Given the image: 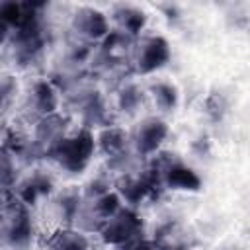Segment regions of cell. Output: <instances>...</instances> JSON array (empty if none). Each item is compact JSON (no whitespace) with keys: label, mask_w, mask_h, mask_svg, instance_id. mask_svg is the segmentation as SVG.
I'll return each instance as SVG.
<instances>
[{"label":"cell","mask_w":250,"mask_h":250,"mask_svg":"<svg viewBox=\"0 0 250 250\" xmlns=\"http://www.w3.org/2000/svg\"><path fill=\"white\" fill-rule=\"evenodd\" d=\"M45 4H39L18 27H14L10 35V51L14 62L20 66H31L41 59L43 47L47 43V27L43 21L41 10Z\"/></svg>","instance_id":"1"},{"label":"cell","mask_w":250,"mask_h":250,"mask_svg":"<svg viewBox=\"0 0 250 250\" xmlns=\"http://www.w3.org/2000/svg\"><path fill=\"white\" fill-rule=\"evenodd\" d=\"M33 240V219L29 207L18 197L0 205V244L10 250H25Z\"/></svg>","instance_id":"2"},{"label":"cell","mask_w":250,"mask_h":250,"mask_svg":"<svg viewBox=\"0 0 250 250\" xmlns=\"http://www.w3.org/2000/svg\"><path fill=\"white\" fill-rule=\"evenodd\" d=\"M94 148H96V141L92 131L82 127L74 135H66L55 148H51L47 156L66 172L78 174V172H84V168L88 166L94 154Z\"/></svg>","instance_id":"3"},{"label":"cell","mask_w":250,"mask_h":250,"mask_svg":"<svg viewBox=\"0 0 250 250\" xmlns=\"http://www.w3.org/2000/svg\"><path fill=\"white\" fill-rule=\"evenodd\" d=\"M113 186H115L117 197L125 199L129 205H139L143 199H146L154 191L162 189L160 174L150 162H145L143 168L133 172V174L117 176Z\"/></svg>","instance_id":"4"},{"label":"cell","mask_w":250,"mask_h":250,"mask_svg":"<svg viewBox=\"0 0 250 250\" xmlns=\"http://www.w3.org/2000/svg\"><path fill=\"white\" fill-rule=\"evenodd\" d=\"M150 164L158 170L162 186L170 189H184V191H197L201 188V178L193 168H189L178 154L174 152H160L156 154Z\"/></svg>","instance_id":"5"},{"label":"cell","mask_w":250,"mask_h":250,"mask_svg":"<svg viewBox=\"0 0 250 250\" xmlns=\"http://www.w3.org/2000/svg\"><path fill=\"white\" fill-rule=\"evenodd\" d=\"M119 201L121 199L115 191H107L98 197H82L74 217V225L80 232H100L105 221L121 207Z\"/></svg>","instance_id":"6"},{"label":"cell","mask_w":250,"mask_h":250,"mask_svg":"<svg viewBox=\"0 0 250 250\" xmlns=\"http://www.w3.org/2000/svg\"><path fill=\"white\" fill-rule=\"evenodd\" d=\"M129 57L135 72L150 74L170 61V45L160 35H145L141 39H135Z\"/></svg>","instance_id":"7"},{"label":"cell","mask_w":250,"mask_h":250,"mask_svg":"<svg viewBox=\"0 0 250 250\" xmlns=\"http://www.w3.org/2000/svg\"><path fill=\"white\" fill-rule=\"evenodd\" d=\"M100 236L105 244L123 246L143 236V219L131 207H119L102 227Z\"/></svg>","instance_id":"8"},{"label":"cell","mask_w":250,"mask_h":250,"mask_svg":"<svg viewBox=\"0 0 250 250\" xmlns=\"http://www.w3.org/2000/svg\"><path fill=\"white\" fill-rule=\"evenodd\" d=\"M166 135H168V125H166L164 119H160V117H145L131 131L129 143H131L133 150L139 156H148V154H154L160 148V145L164 143Z\"/></svg>","instance_id":"9"},{"label":"cell","mask_w":250,"mask_h":250,"mask_svg":"<svg viewBox=\"0 0 250 250\" xmlns=\"http://www.w3.org/2000/svg\"><path fill=\"white\" fill-rule=\"evenodd\" d=\"M59 105L57 88L49 80H35L29 84L25 96H23V113L27 119H41L49 113H55Z\"/></svg>","instance_id":"10"},{"label":"cell","mask_w":250,"mask_h":250,"mask_svg":"<svg viewBox=\"0 0 250 250\" xmlns=\"http://www.w3.org/2000/svg\"><path fill=\"white\" fill-rule=\"evenodd\" d=\"M70 31L72 35L84 41H102L109 33V23L104 12L92 6H80L70 18Z\"/></svg>","instance_id":"11"},{"label":"cell","mask_w":250,"mask_h":250,"mask_svg":"<svg viewBox=\"0 0 250 250\" xmlns=\"http://www.w3.org/2000/svg\"><path fill=\"white\" fill-rule=\"evenodd\" d=\"M152 242L158 250H191L195 234L180 221H166L154 230Z\"/></svg>","instance_id":"12"},{"label":"cell","mask_w":250,"mask_h":250,"mask_svg":"<svg viewBox=\"0 0 250 250\" xmlns=\"http://www.w3.org/2000/svg\"><path fill=\"white\" fill-rule=\"evenodd\" d=\"M66 129H68V119L61 113H49L41 119L35 121V129H33V141L39 145V148L49 154L51 148H55L64 137H66Z\"/></svg>","instance_id":"13"},{"label":"cell","mask_w":250,"mask_h":250,"mask_svg":"<svg viewBox=\"0 0 250 250\" xmlns=\"http://www.w3.org/2000/svg\"><path fill=\"white\" fill-rule=\"evenodd\" d=\"M53 188H55V180H53V176L49 172H45V170H31L25 178L16 182V197L29 207L39 197L49 195L53 191Z\"/></svg>","instance_id":"14"},{"label":"cell","mask_w":250,"mask_h":250,"mask_svg":"<svg viewBox=\"0 0 250 250\" xmlns=\"http://www.w3.org/2000/svg\"><path fill=\"white\" fill-rule=\"evenodd\" d=\"M80 115V121L84 125V129H92V127H109L111 125V117H109V109L105 105L104 96L100 94V90H96L90 98H86L76 109Z\"/></svg>","instance_id":"15"},{"label":"cell","mask_w":250,"mask_h":250,"mask_svg":"<svg viewBox=\"0 0 250 250\" xmlns=\"http://www.w3.org/2000/svg\"><path fill=\"white\" fill-rule=\"evenodd\" d=\"M113 20L117 23V29L127 33L129 37H137L145 25H146V14L145 10L133 6V4H117L113 6Z\"/></svg>","instance_id":"16"},{"label":"cell","mask_w":250,"mask_h":250,"mask_svg":"<svg viewBox=\"0 0 250 250\" xmlns=\"http://www.w3.org/2000/svg\"><path fill=\"white\" fill-rule=\"evenodd\" d=\"M80 201H82V193L74 186L64 188L62 191H59L57 197L53 199V215H55V219L59 223L66 225V227L74 225V217H76Z\"/></svg>","instance_id":"17"},{"label":"cell","mask_w":250,"mask_h":250,"mask_svg":"<svg viewBox=\"0 0 250 250\" xmlns=\"http://www.w3.org/2000/svg\"><path fill=\"white\" fill-rule=\"evenodd\" d=\"M43 250H90V242L84 232L66 227L53 232L47 238Z\"/></svg>","instance_id":"18"},{"label":"cell","mask_w":250,"mask_h":250,"mask_svg":"<svg viewBox=\"0 0 250 250\" xmlns=\"http://www.w3.org/2000/svg\"><path fill=\"white\" fill-rule=\"evenodd\" d=\"M98 148L109 158V156H115L123 150L129 148V135L125 133V129L121 127H115V125H109V127H104L98 135Z\"/></svg>","instance_id":"19"},{"label":"cell","mask_w":250,"mask_h":250,"mask_svg":"<svg viewBox=\"0 0 250 250\" xmlns=\"http://www.w3.org/2000/svg\"><path fill=\"white\" fill-rule=\"evenodd\" d=\"M94 53V45L90 41H84L76 35H68L64 41V62L68 64H76V66H84L86 61H90Z\"/></svg>","instance_id":"20"},{"label":"cell","mask_w":250,"mask_h":250,"mask_svg":"<svg viewBox=\"0 0 250 250\" xmlns=\"http://www.w3.org/2000/svg\"><path fill=\"white\" fill-rule=\"evenodd\" d=\"M145 102V92L135 82H123L117 86V107L123 113H135Z\"/></svg>","instance_id":"21"},{"label":"cell","mask_w":250,"mask_h":250,"mask_svg":"<svg viewBox=\"0 0 250 250\" xmlns=\"http://www.w3.org/2000/svg\"><path fill=\"white\" fill-rule=\"evenodd\" d=\"M143 164H145L143 156H139V154H137L135 150H131V148H127V150H123V152H119V154L107 158V170H111V172H115V174H119V176L133 174V172L141 170Z\"/></svg>","instance_id":"22"},{"label":"cell","mask_w":250,"mask_h":250,"mask_svg":"<svg viewBox=\"0 0 250 250\" xmlns=\"http://www.w3.org/2000/svg\"><path fill=\"white\" fill-rule=\"evenodd\" d=\"M148 90H150V94H152V98H154V104H156L164 113L176 109V105H178V88H176L174 84L160 80V82H152Z\"/></svg>","instance_id":"23"},{"label":"cell","mask_w":250,"mask_h":250,"mask_svg":"<svg viewBox=\"0 0 250 250\" xmlns=\"http://www.w3.org/2000/svg\"><path fill=\"white\" fill-rule=\"evenodd\" d=\"M18 182V170H16V158L14 154L0 145V188L10 189Z\"/></svg>","instance_id":"24"},{"label":"cell","mask_w":250,"mask_h":250,"mask_svg":"<svg viewBox=\"0 0 250 250\" xmlns=\"http://www.w3.org/2000/svg\"><path fill=\"white\" fill-rule=\"evenodd\" d=\"M107 191H111V182H109V178H107L105 174H98V176H94V178L84 186L82 197H98V195H104V193H107Z\"/></svg>","instance_id":"25"},{"label":"cell","mask_w":250,"mask_h":250,"mask_svg":"<svg viewBox=\"0 0 250 250\" xmlns=\"http://www.w3.org/2000/svg\"><path fill=\"white\" fill-rule=\"evenodd\" d=\"M227 107H229V104H227V98L223 96V94H211L209 98H207V102H205V111H207V115L213 119V121H219V119H223V115L227 113Z\"/></svg>","instance_id":"26"},{"label":"cell","mask_w":250,"mask_h":250,"mask_svg":"<svg viewBox=\"0 0 250 250\" xmlns=\"http://www.w3.org/2000/svg\"><path fill=\"white\" fill-rule=\"evenodd\" d=\"M16 92V80L10 74H0V109Z\"/></svg>","instance_id":"27"},{"label":"cell","mask_w":250,"mask_h":250,"mask_svg":"<svg viewBox=\"0 0 250 250\" xmlns=\"http://www.w3.org/2000/svg\"><path fill=\"white\" fill-rule=\"evenodd\" d=\"M117 248L119 250H158L152 240H145L143 236L141 238H135V240H131V242H127L123 246H117Z\"/></svg>","instance_id":"28"},{"label":"cell","mask_w":250,"mask_h":250,"mask_svg":"<svg viewBox=\"0 0 250 250\" xmlns=\"http://www.w3.org/2000/svg\"><path fill=\"white\" fill-rule=\"evenodd\" d=\"M10 37V25H6L2 20H0V45Z\"/></svg>","instance_id":"29"},{"label":"cell","mask_w":250,"mask_h":250,"mask_svg":"<svg viewBox=\"0 0 250 250\" xmlns=\"http://www.w3.org/2000/svg\"><path fill=\"white\" fill-rule=\"evenodd\" d=\"M4 201H6V199H4V189H2V188H0V205H2V203H4Z\"/></svg>","instance_id":"30"}]
</instances>
